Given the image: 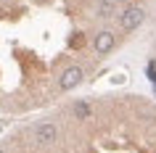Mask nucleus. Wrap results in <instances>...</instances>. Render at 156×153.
<instances>
[{
	"mask_svg": "<svg viewBox=\"0 0 156 153\" xmlns=\"http://www.w3.org/2000/svg\"><path fill=\"white\" fill-rule=\"evenodd\" d=\"M146 19L143 0H0V113L34 116L64 103Z\"/></svg>",
	"mask_w": 156,
	"mask_h": 153,
	"instance_id": "1",
	"label": "nucleus"
},
{
	"mask_svg": "<svg viewBox=\"0 0 156 153\" xmlns=\"http://www.w3.org/2000/svg\"><path fill=\"white\" fill-rule=\"evenodd\" d=\"M0 153H156V100L140 92L72 95L8 129Z\"/></svg>",
	"mask_w": 156,
	"mask_h": 153,
	"instance_id": "2",
	"label": "nucleus"
}]
</instances>
